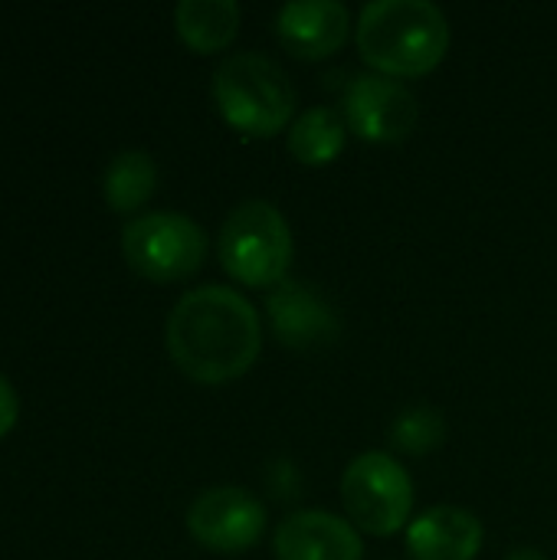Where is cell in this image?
<instances>
[{"instance_id": "obj_17", "label": "cell", "mask_w": 557, "mask_h": 560, "mask_svg": "<svg viewBox=\"0 0 557 560\" xmlns=\"http://www.w3.org/2000/svg\"><path fill=\"white\" fill-rule=\"evenodd\" d=\"M266 489L276 502H295L302 495V472L289 459H276L266 469Z\"/></svg>"}, {"instance_id": "obj_10", "label": "cell", "mask_w": 557, "mask_h": 560, "mask_svg": "<svg viewBox=\"0 0 557 560\" xmlns=\"http://www.w3.org/2000/svg\"><path fill=\"white\" fill-rule=\"evenodd\" d=\"M279 560H361L364 541L355 525L332 512H292L282 518L272 538Z\"/></svg>"}, {"instance_id": "obj_16", "label": "cell", "mask_w": 557, "mask_h": 560, "mask_svg": "<svg viewBox=\"0 0 557 560\" xmlns=\"http://www.w3.org/2000/svg\"><path fill=\"white\" fill-rule=\"evenodd\" d=\"M443 440H446V417L430 404L407 407L391 423V443L410 456H427L437 446H443Z\"/></svg>"}, {"instance_id": "obj_14", "label": "cell", "mask_w": 557, "mask_h": 560, "mask_svg": "<svg viewBox=\"0 0 557 560\" xmlns=\"http://www.w3.org/2000/svg\"><path fill=\"white\" fill-rule=\"evenodd\" d=\"M341 148H345V118L328 105L305 108L289 128V154L299 164L325 167L341 154Z\"/></svg>"}, {"instance_id": "obj_5", "label": "cell", "mask_w": 557, "mask_h": 560, "mask_svg": "<svg viewBox=\"0 0 557 560\" xmlns=\"http://www.w3.org/2000/svg\"><path fill=\"white\" fill-rule=\"evenodd\" d=\"M121 253L135 272L154 282L194 276L207 256V233L184 213H138L121 230Z\"/></svg>"}, {"instance_id": "obj_18", "label": "cell", "mask_w": 557, "mask_h": 560, "mask_svg": "<svg viewBox=\"0 0 557 560\" xmlns=\"http://www.w3.org/2000/svg\"><path fill=\"white\" fill-rule=\"evenodd\" d=\"M16 417H20V397L13 384L0 374V436H7L16 427Z\"/></svg>"}, {"instance_id": "obj_3", "label": "cell", "mask_w": 557, "mask_h": 560, "mask_svg": "<svg viewBox=\"0 0 557 560\" xmlns=\"http://www.w3.org/2000/svg\"><path fill=\"white\" fill-rule=\"evenodd\" d=\"M220 115L250 138L279 135L295 112V89L286 69L263 52H233L213 72Z\"/></svg>"}, {"instance_id": "obj_6", "label": "cell", "mask_w": 557, "mask_h": 560, "mask_svg": "<svg viewBox=\"0 0 557 560\" xmlns=\"http://www.w3.org/2000/svg\"><path fill=\"white\" fill-rule=\"evenodd\" d=\"M341 502L368 535H397L414 509V482L391 453H361L341 476Z\"/></svg>"}, {"instance_id": "obj_13", "label": "cell", "mask_w": 557, "mask_h": 560, "mask_svg": "<svg viewBox=\"0 0 557 560\" xmlns=\"http://www.w3.org/2000/svg\"><path fill=\"white\" fill-rule=\"evenodd\" d=\"M181 39L197 52H217L233 43L240 30V3L233 0H181L174 7Z\"/></svg>"}, {"instance_id": "obj_8", "label": "cell", "mask_w": 557, "mask_h": 560, "mask_svg": "<svg viewBox=\"0 0 557 560\" xmlns=\"http://www.w3.org/2000/svg\"><path fill=\"white\" fill-rule=\"evenodd\" d=\"M345 125L374 144L404 141L420 118L417 95L391 75H351L341 89Z\"/></svg>"}, {"instance_id": "obj_12", "label": "cell", "mask_w": 557, "mask_h": 560, "mask_svg": "<svg viewBox=\"0 0 557 560\" xmlns=\"http://www.w3.org/2000/svg\"><path fill=\"white\" fill-rule=\"evenodd\" d=\"M483 522L460 505H437L407 525L414 560H476L483 551Z\"/></svg>"}, {"instance_id": "obj_11", "label": "cell", "mask_w": 557, "mask_h": 560, "mask_svg": "<svg viewBox=\"0 0 557 560\" xmlns=\"http://www.w3.org/2000/svg\"><path fill=\"white\" fill-rule=\"evenodd\" d=\"M351 13L338 0H289L276 13V33L299 59H325L348 39Z\"/></svg>"}, {"instance_id": "obj_4", "label": "cell", "mask_w": 557, "mask_h": 560, "mask_svg": "<svg viewBox=\"0 0 557 560\" xmlns=\"http://www.w3.org/2000/svg\"><path fill=\"white\" fill-rule=\"evenodd\" d=\"M292 230L269 200H243L220 226L217 253L223 269L250 289H276L292 262Z\"/></svg>"}, {"instance_id": "obj_15", "label": "cell", "mask_w": 557, "mask_h": 560, "mask_svg": "<svg viewBox=\"0 0 557 560\" xmlns=\"http://www.w3.org/2000/svg\"><path fill=\"white\" fill-rule=\"evenodd\" d=\"M158 184V164L144 148H125L118 151L102 177V190L112 210L118 213H131L138 210Z\"/></svg>"}, {"instance_id": "obj_2", "label": "cell", "mask_w": 557, "mask_h": 560, "mask_svg": "<svg viewBox=\"0 0 557 560\" xmlns=\"http://www.w3.org/2000/svg\"><path fill=\"white\" fill-rule=\"evenodd\" d=\"M358 49L381 75H427L450 49V20L430 0H374L358 16Z\"/></svg>"}, {"instance_id": "obj_7", "label": "cell", "mask_w": 557, "mask_h": 560, "mask_svg": "<svg viewBox=\"0 0 557 560\" xmlns=\"http://www.w3.org/2000/svg\"><path fill=\"white\" fill-rule=\"evenodd\" d=\"M187 532L217 555H243L266 535V505L240 486L200 492L187 509Z\"/></svg>"}, {"instance_id": "obj_9", "label": "cell", "mask_w": 557, "mask_h": 560, "mask_svg": "<svg viewBox=\"0 0 557 560\" xmlns=\"http://www.w3.org/2000/svg\"><path fill=\"white\" fill-rule=\"evenodd\" d=\"M266 312H269L272 335L295 351L328 348L341 335V322L332 302L299 279L279 282L266 299Z\"/></svg>"}, {"instance_id": "obj_19", "label": "cell", "mask_w": 557, "mask_h": 560, "mask_svg": "<svg viewBox=\"0 0 557 560\" xmlns=\"http://www.w3.org/2000/svg\"><path fill=\"white\" fill-rule=\"evenodd\" d=\"M506 560H548L538 548H512L509 555H506Z\"/></svg>"}, {"instance_id": "obj_1", "label": "cell", "mask_w": 557, "mask_h": 560, "mask_svg": "<svg viewBox=\"0 0 557 560\" xmlns=\"http://www.w3.org/2000/svg\"><path fill=\"white\" fill-rule=\"evenodd\" d=\"M164 341L171 361L197 384L243 377L263 351V325L250 299L227 285H200L177 299Z\"/></svg>"}]
</instances>
